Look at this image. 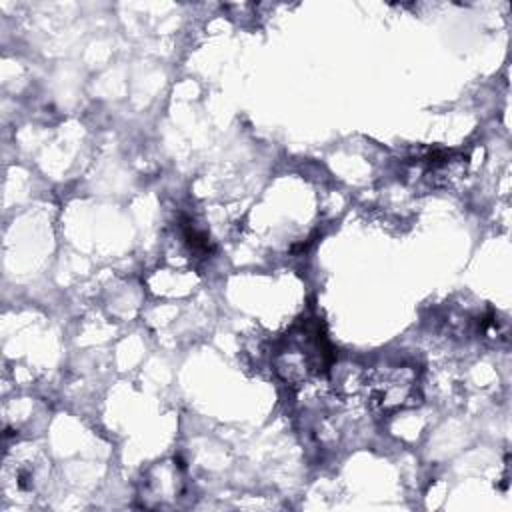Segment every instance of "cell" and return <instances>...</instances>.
Returning <instances> with one entry per match:
<instances>
[{
  "mask_svg": "<svg viewBox=\"0 0 512 512\" xmlns=\"http://www.w3.org/2000/svg\"><path fill=\"white\" fill-rule=\"evenodd\" d=\"M364 394L370 408L390 414L418 402V378L412 366H384L364 374Z\"/></svg>",
  "mask_w": 512,
  "mask_h": 512,
  "instance_id": "obj_1",
  "label": "cell"
}]
</instances>
